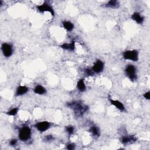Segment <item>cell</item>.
<instances>
[{
	"instance_id": "cell-25",
	"label": "cell",
	"mask_w": 150,
	"mask_h": 150,
	"mask_svg": "<svg viewBox=\"0 0 150 150\" xmlns=\"http://www.w3.org/2000/svg\"><path fill=\"white\" fill-rule=\"evenodd\" d=\"M143 96H144V97L145 99H146L147 100H149V98H150V92H148L144 93V95H143Z\"/></svg>"
},
{
	"instance_id": "cell-15",
	"label": "cell",
	"mask_w": 150,
	"mask_h": 150,
	"mask_svg": "<svg viewBox=\"0 0 150 150\" xmlns=\"http://www.w3.org/2000/svg\"><path fill=\"white\" fill-rule=\"evenodd\" d=\"M33 92L37 94L42 95L47 93V90L44 86L38 85H36L34 88Z\"/></svg>"
},
{
	"instance_id": "cell-4",
	"label": "cell",
	"mask_w": 150,
	"mask_h": 150,
	"mask_svg": "<svg viewBox=\"0 0 150 150\" xmlns=\"http://www.w3.org/2000/svg\"><path fill=\"white\" fill-rule=\"evenodd\" d=\"M123 57L125 60H130L133 62L138 60V52L137 50H128L123 52Z\"/></svg>"
},
{
	"instance_id": "cell-11",
	"label": "cell",
	"mask_w": 150,
	"mask_h": 150,
	"mask_svg": "<svg viewBox=\"0 0 150 150\" xmlns=\"http://www.w3.org/2000/svg\"><path fill=\"white\" fill-rule=\"evenodd\" d=\"M60 47L67 51H74L75 49V41H72L70 43H64L61 45Z\"/></svg>"
},
{
	"instance_id": "cell-19",
	"label": "cell",
	"mask_w": 150,
	"mask_h": 150,
	"mask_svg": "<svg viewBox=\"0 0 150 150\" xmlns=\"http://www.w3.org/2000/svg\"><path fill=\"white\" fill-rule=\"evenodd\" d=\"M18 110H19V108L18 107L13 108L11 109L10 110H9L8 111H7L6 112V115L9 116H15L17 115Z\"/></svg>"
},
{
	"instance_id": "cell-10",
	"label": "cell",
	"mask_w": 150,
	"mask_h": 150,
	"mask_svg": "<svg viewBox=\"0 0 150 150\" xmlns=\"http://www.w3.org/2000/svg\"><path fill=\"white\" fill-rule=\"evenodd\" d=\"M109 101L112 105H113L115 107H116L120 111H121L122 112L126 111L124 104L121 101H120L119 100H114V99H111V97H109Z\"/></svg>"
},
{
	"instance_id": "cell-3",
	"label": "cell",
	"mask_w": 150,
	"mask_h": 150,
	"mask_svg": "<svg viewBox=\"0 0 150 150\" xmlns=\"http://www.w3.org/2000/svg\"><path fill=\"white\" fill-rule=\"evenodd\" d=\"M125 73L126 76L131 80L134 82L137 81V69L133 65H128L126 67Z\"/></svg>"
},
{
	"instance_id": "cell-7",
	"label": "cell",
	"mask_w": 150,
	"mask_h": 150,
	"mask_svg": "<svg viewBox=\"0 0 150 150\" xmlns=\"http://www.w3.org/2000/svg\"><path fill=\"white\" fill-rule=\"evenodd\" d=\"M1 51L6 58H10L13 53L12 45L8 43H3L1 45Z\"/></svg>"
},
{
	"instance_id": "cell-1",
	"label": "cell",
	"mask_w": 150,
	"mask_h": 150,
	"mask_svg": "<svg viewBox=\"0 0 150 150\" xmlns=\"http://www.w3.org/2000/svg\"><path fill=\"white\" fill-rule=\"evenodd\" d=\"M67 107L72 109L74 111V115L77 117H82L84 114L89 110V107L83 104L81 101H73L67 103Z\"/></svg>"
},
{
	"instance_id": "cell-13",
	"label": "cell",
	"mask_w": 150,
	"mask_h": 150,
	"mask_svg": "<svg viewBox=\"0 0 150 150\" xmlns=\"http://www.w3.org/2000/svg\"><path fill=\"white\" fill-rule=\"evenodd\" d=\"M29 90L28 88L25 86H19L15 92V96H20L26 94Z\"/></svg>"
},
{
	"instance_id": "cell-6",
	"label": "cell",
	"mask_w": 150,
	"mask_h": 150,
	"mask_svg": "<svg viewBox=\"0 0 150 150\" xmlns=\"http://www.w3.org/2000/svg\"><path fill=\"white\" fill-rule=\"evenodd\" d=\"M36 8H37L38 11L40 12H48L51 13V14L53 17L55 16V11H54L53 8L47 2H44L42 4H41L40 6H37Z\"/></svg>"
},
{
	"instance_id": "cell-8",
	"label": "cell",
	"mask_w": 150,
	"mask_h": 150,
	"mask_svg": "<svg viewBox=\"0 0 150 150\" xmlns=\"http://www.w3.org/2000/svg\"><path fill=\"white\" fill-rule=\"evenodd\" d=\"M104 67V64L103 62H102L101 60L98 59L96 61L91 69L94 72V73H100L103 71Z\"/></svg>"
},
{
	"instance_id": "cell-24",
	"label": "cell",
	"mask_w": 150,
	"mask_h": 150,
	"mask_svg": "<svg viewBox=\"0 0 150 150\" xmlns=\"http://www.w3.org/2000/svg\"><path fill=\"white\" fill-rule=\"evenodd\" d=\"M17 139H12L10 142V144L11 146H15L17 144Z\"/></svg>"
},
{
	"instance_id": "cell-17",
	"label": "cell",
	"mask_w": 150,
	"mask_h": 150,
	"mask_svg": "<svg viewBox=\"0 0 150 150\" xmlns=\"http://www.w3.org/2000/svg\"><path fill=\"white\" fill-rule=\"evenodd\" d=\"M77 89L81 92H84L86 90V86L83 79H81L77 83Z\"/></svg>"
},
{
	"instance_id": "cell-14",
	"label": "cell",
	"mask_w": 150,
	"mask_h": 150,
	"mask_svg": "<svg viewBox=\"0 0 150 150\" xmlns=\"http://www.w3.org/2000/svg\"><path fill=\"white\" fill-rule=\"evenodd\" d=\"M89 131L92 134V135L94 137V138H98L100 137V129L99 128L94 125V126H92L90 128H89Z\"/></svg>"
},
{
	"instance_id": "cell-22",
	"label": "cell",
	"mask_w": 150,
	"mask_h": 150,
	"mask_svg": "<svg viewBox=\"0 0 150 150\" xmlns=\"http://www.w3.org/2000/svg\"><path fill=\"white\" fill-rule=\"evenodd\" d=\"M75 147H76V145L73 143H69L66 145V148L69 150H73Z\"/></svg>"
},
{
	"instance_id": "cell-23",
	"label": "cell",
	"mask_w": 150,
	"mask_h": 150,
	"mask_svg": "<svg viewBox=\"0 0 150 150\" xmlns=\"http://www.w3.org/2000/svg\"><path fill=\"white\" fill-rule=\"evenodd\" d=\"M53 140H54V138H53V135H45V137H44V140H45V141H47V142L53 141Z\"/></svg>"
},
{
	"instance_id": "cell-26",
	"label": "cell",
	"mask_w": 150,
	"mask_h": 150,
	"mask_svg": "<svg viewBox=\"0 0 150 150\" xmlns=\"http://www.w3.org/2000/svg\"><path fill=\"white\" fill-rule=\"evenodd\" d=\"M3 4V1H1V0H0V7H2Z\"/></svg>"
},
{
	"instance_id": "cell-9",
	"label": "cell",
	"mask_w": 150,
	"mask_h": 150,
	"mask_svg": "<svg viewBox=\"0 0 150 150\" xmlns=\"http://www.w3.org/2000/svg\"><path fill=\"white\" fill-rule=\"evenodd\" d=\"M137 141V138L133 135H123L120 139V142L123 145L132 144Z\"/></svg>"
},
{
	"instance_id": "cell-21",
	"label": "cell",
	"mask_w": 150,
	"mask_h": 150,
	"mask_svg": "<svg viewBox=\"0 0 150 150\" xmlns=\"http://www.w3.org/2000/svg\"><path fill=\"white\" fill-rule=\"evenodd\" d=\"M85 72L88 76H92L94 74V72L92 70V69H89V68L86 69L85 70Z\"/></svg>"
},
{
	"instance_id": "cell-5",
	"label": "cell",
	"mask_w": 150,
	"mask_h": 150,
	"mask_svg": "<svg viewBox=\"0 0 150 150\" xmlns=\"http://www.w3.org/2000/svg\"><path fill=\"white\" fill-rule=\"evenodd\" d=\"M52 126V124L47 121L41 122L35 124L34 127L41 133H44L49 129Z\"/></svg>"
},
{
	"instance_id": "cell-2",
	"label": "cell",
	"mask_w": 150,
	"mask_h": 150,
	"mask_svg": "<svg viewBox=\"0 0 150 150\" xmlns=\"http://www.w3.org/2000/svg\"><path fill=\"white\" fill-rule=\"evenodd\" d=\"M32 135V131L29 127L24 126L19 129L18 137L22 141H27L31 139Z\"/></svg>"
},
{
	"instance_id": "cell-12",
	"label": "cell",
	"mask_w": 150,
	"mask_h": 150,
	"mask_svg": "<svg viewBox=\"0 0 150 150\" xmlns=\"http://www.w3.org/2000/svg\"><path fill=\"white\" fill-rule=\"evenodd\" d=\"M131 19L138 24H142L144 21V18L138 12H134L131 17Z\"/></svg>"
},
{
	"instance_id": "cell-18",
	"label": "cell",
	"mask_w": 150,
	"mask_h": 150,
	"mask_svg": "<svg viewBox=\"0 0 150 150\" xmlns=\"http://www.w3.org/2000/svg\"><path fill=\"white\" fill-rule=\"evenodd\" d=\"M63 28L67 31L71 32L74 29V25L72 22L67 21H65L62 22Z\"/></svg>"
},
{
	"instance_id": "cell-16",
	"label": "cell",
	"mask_w": 150,
	"mask_h": 150,
	"mask_svg": "<svg viewBox=\"0 0 150 150\" xmlns=\"http://www.w3.org/2000/svg\"><path fill=\"white\" fill-rule=\"evenodd\" d=\"M120 6V3L116 0H111L104 5V7L106 8H117Z\"/></svg>"
},
{
	"instance_id": "cell-20",
	"label": "cell",
	"mask_w": 150,
	"mask_h": 150,
	"mask_svg": "<svg viewBox=\"0 0 150 150\" xmlns=\"http://www.w3.org/2000/svg\"><path fill=\"white\" fill-rule=\"evenodd\" d=\"M65 129H66V131L67 133L69 135H72L74 133V128L72 126H66Z\"/></svg>"
}]
</instances>
